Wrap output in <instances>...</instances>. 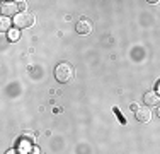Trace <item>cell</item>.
Returning a JSON list of instances; mask_svg holds the SVG:
<instances>
[{
	"label": "cell",
	"instance_id": "6",
	"mask_svg": "<svg viewBox=\"0 0 160 154\" xmlns=\"http://www.w3.org/2000/svg\"><path fill=\"white\" fill-rule=\"evenodd\" d=\"M136 120L138 122H142V123H147V122H150V118H152V111H150V108H140V110H136Z\"/></svg>",
	"mask_w": 160,
	"mask_h": 154
},
{
	"label": "cell",
	"instance_id": "2",
	"mask_svg": "<svg viewBox=\"0 0 160 154\" xmlns=\"http://www.w3.org/2000/svg\"><path fill=\"white\" fill-rule=\"evenodd\" d=\"M14 22H16V26L19 29L21 28H31L34 24V15L29 14V12H21L14 17Z\"/></svg>",
	"mask_w": 160,
	"mask_h": 154
},
{
	"label": "cell",
	"instance_id": "4",
	"mask_svg": "<svg viewBox=\"0 0 160 154\" xmlns=\"http://www.w3.org/2000/svg\"><path fill=\"white\" fill-rule=\"evenodd\" d=\"M2 14L5 15H17L21 14V9H19V2H2Z\"/></svg>",
	"mask_w": 160,
	"mask_h": 154
},
{
	"label": "cell",
	"instance_id": "13",
	"mask_svg": "<svg viewBox=\"0 0 160 154\" xmlns=\"http://www.w3.org/2000/svg\"><path fill=\"white\" fill-rule=\"evenodd\" d=\"M31 152H32V154H39V149H36V147H34V149H32Z\"/></svg>",
	"mask_w": 160,
	"mask_h": 154
},
{
	"label": "cell",
	"instance_id": "5",
	"mask_svg": "<svg viewBox=\"0 0 160 154\" xmlns=\"http://www.w3.org/2000/svg\"><path fill=\"white\" fill-rule=\"evenodd\" d=\"M92 29H94V24H92V21H90V19H87V17L78 19V22H77V31H78L80 34H89Z\"/></svg>",
	"mask_w": 160,
	"mask_h": 154
},
{
	"label": "cell",
	"instance_id": "15",
	"mask_svg": "<svg viewBox=\"0 0 160 154\" xmlns=\"http://www.w3.org/2000/svg\"><path fill=\"white\" fill-rule=\"evenodd\" d=\"M158 89H160V82H158Z\"/></svg>",
	"mask_w": 160,
	"mask_h": 154
},
{
	"label": "cell",
	"instance_id": "10",
	"mask_svg": "<svg viewBox=\"0 0 160 154\" xmlns=\"http://www.w3.org/2000/svg\"><path fill=\"white\" fill-rule=\"evenodd\" d=\"M114 113H116V117H118V118H119V120H121V123H123V125H126V118H124L123 115H121V111L118 110V108H114Z\"/></svg>",
	"mask_w": 160,
	"mask_h": 154
},
{
	"label": "cell",
	"instance_id": "12",
	"mask_svg": "<svg viewBox=\"0 0 160 154\" xmlns=\"http://www.w3.org/2000/svg\"><path fill=\"white\" fill-rule=\"evenodd\" d=\"M5 154H21V152H19V149H9Z\"/></svg>",
	"mask_w": 160,
	"mask_h": 154
},
{
	"label": "cell",
	"instance_id": "8",
	"mask_svg": "<svg viewBox=\"0 0 160 154\" xmlns=\"http://www.w3.org/2000/svg\"><path fill=\"white\" fill-rule=\"evenodd\" d=\"M10 29H12L10 28V19L3 15V17L0 19V31H10Z\"/></svg>",
	"mask_w": 160,
	"mask_h": 154
},
{
	"label": "cell",
	"instance_id": "3",
	"mask_svg": "<svg viewBox=\"0 0 160 154\" xmlns=\"http://www.w3.org/2000/svg\"><path fill=\"white\" fill-rule=\"evenodd\" d=\"M143 101L148 108H158L160 106V94L155 91H148L147 94L143 96Z\"/></svg>",
	"mask_w": 160,
	"mask_h": 154
},
{
	"label": "cell",
	"instance_id": "1",
	"mask_svg": "<svg viewBox=\"0 0 160 154\" xmlns=\"http://www.w3.org/2000/svg\"><path fill=\"white\" fill-rule=\"evenodd\" d=\"M55 77H56V80L58 82H62V84H65V82H68V80L73 77V69H72V65L70 63H60L58 67L55 69Z\"/></svg>",
	"mask_w": 160,
	"mask_h": 154
},
{
	"label": "cell",
	"instance_id": "7",
	"mask_svg": "<svg viewBox=\"0 0 160 154\" xmlns=\"http://www.w3.org/2000/svg\"><path fill=\"white\" fill-rule=\"evenodd\" d=\"M7 36H9L10 41H17L19 38H21V31H19V28H12L9 33H7Z\"/></svg>",
	"mask_w": 160,
	"mask_h": 154
},
{
	"label": "cell",
	"instance_id": "14",
	"mask_svg": "<svg viewBox=\"0 0 160 154\" xmlns=\"http://www.w3.org/2000/svg\"><path fill=\"white\" fill-rule=\"evenodd\" d=\"M157 115H158V118H160V106H158V111H157Z\"/></svg>",
	"mask_w": 160,
	"mask_h": 154
},
{
	"label": "cell",
	"instance_id": "11",
	"mask_svg": "<svg viewBox=\"0 0 160 154\" xmlns=\"http://www.w3.org/2000/svg\"><path fill=\"white\" fill-rule=\"evenodd\" d=\"M129 108H131V111H136V110H140V105H138V103H131V106H129Z\"/></svg>",
	"mask_w": 160,
	"mask_h": 154
},
{
	"label": "cell",
	"instance_id": "9",
	"mask_svg": "<svg viewBox=\"0 0 160 154\" xmlns=\"http://www.w3.org/2000/svg\"><path fill=\"white\" fill-rule=\"evenodd\" d=\"M22 140L29 142V144H32L34 140H36V135H34V132H29V130H26V132H22Z\"/></svg>",
	"mask_w": 160,
	"mask_h": 154
}]
</instances>
